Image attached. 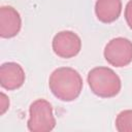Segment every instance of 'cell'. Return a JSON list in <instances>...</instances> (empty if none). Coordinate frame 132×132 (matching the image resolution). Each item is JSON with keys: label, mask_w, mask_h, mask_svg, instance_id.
Returning a JSON list of instances; mask_svg holds the SVG:
<instances>
[{"label": "cell", "mask_w": 132, "mask_h": 132, "mask_svg": "<svg viewBox=\"0 0 132 132\" xmlns=\"http://www.w3.org/2000/svg\"><path fill=\"white\" fill-rule=\"evenodd\" d=\"M104 58L112 66H127L132 61V42L124 37L111 39L105 45Z\"/></svg>", "instance_id": "277c9868"}, {"label": "cell", "mask_w": 132, "mask_h": 132, "mask_svg": "<svg viewBox=\"0 0 132 132\" xmlns=\"http://www.w3.org/2000/svg\"><path fill=\"white\" fill-rule=\"evenodd\" d=\"M52 93L62 101L76 99L82 89L80 74L70 67H60L54 70L48 79Z\"/></svg>", "instance_id": "6da1fadb"}, {"label": "cell", "mask_w": 132, "mask_h": 132, "mask_svg": "<svg viewBox=\"0 0 132 132\" xmlns=\"http://www.w3.org/2000/svg\"><path fill=\"white\" fill-rule=\"evenodd\" d=\"M125 19L129 27L132 29V0H129L125 8Z\"/></svg>", "instance_id": "30bf717a"}, {"label": "cell", "mask_w": 132, "mask_h": 132, "mask_svg": "<svg viewBox=\"0 0 132 132\" xmlns=\"http://www.w3.org/2000/svg\"><path fill=\"white\" fill-rule=\"evenodd\" d=\"M116 128L119 132H132V109L123 110L118 114Z\"/></svg>", "instance_id": "9c48e42d"}, {"label": "cell", "mask_w": 132, "mask_h": 132, "mask_svg": "<svg viewBox=\"0 0 132 132\" xmlns=\"http://www.w3.org/2000/svg\"><path fill=\"white\" fill-rule=\"evenodd\" d=\"M88 82L94 94L102 98L114 97L121 90L119 75L108 67H95L88 74Z\"/></svg>", "instance_id": "7a4b0ae2"}, {"label": "cell", "mask_w": 132, "mask_h": 132, "mask_svg": "<svg viewBox=\"0 0 132 132\" xmlns=\"http://www.w3.org/2000/svg\"><path fill=\"white\" fill-rule=\"evenodd\" d=\"M25 82L23 67L14 62L3 63L0 67V84L6 90H15Z\"/></svg>", "instance_id": "8992f818"}, {"label": "cell", "mask_w": 132, "mask_h": 132, "mask_svg": "<svg viewBox=\"0 0 132 132\" xmlns=\"http://www.w3.org/2000/svg\"><path fill=\"white\" fill-rule=\"evenodd\" d=\"M56 126L51 103L44 99L35 100L29 108L28 129L31 132H48Z\"/></svg>", "instance_id": "3957f363"}, {"label": "cell", "mask_w": 132, "mask_h": 132, "mask_svg": "<svg viewBox=\"0 0 132 132\" xmlns=\"http://www.w3.org/2000/svg\"><path fill=\"white\" fill-rule=\"evenodd\" d=\"M52 45L57 56L68 59L79 53L81 40L79 36L72 31H61L55 35Z\"/></svg>", "instance_id": "5b68a950"}, {"label": "cell", "mask_w": 132, "mask_h": 132, "mask_svg": "<svg viewBox=\"0 0 132 132\" xmlns=\"http://www.w3.org/2000/svg\"><path fill=\"white\" fill-rule=\"evenodd\" d=\"M22 26L20 13L11 6H1L0 8V36L10 38L15 36Z\"/></svg>", "instance_id": "52a82bcc"}, {"label": "cell", "mask_w": 132, "mask_h": 132, "mask_svg": "<svg viewBox=\"0 0 132 132\" xmlns=\"http://www.w3.org/2000/svg\"><path fill=\"white\" fill-rule=\"evenodd\" d=\"M0 96H1V111H0V113L3 114L6 111V109L8 108L9 100H8V98L6 97V95L4 93H1Z\"/></svg>", "instance_id": "8fae6325"}, {"label": "cell", "mask_w": 132, "mask_h": 132, "mask_svg": "<svg viewBox=\"0 0 132 132\" xmlns=\"http://www.w3.org/2000/svg\"><path fill=\"white\" fill-rule=\"evenodd\" d=\"M121 0H97L95 4V12L99 21L103 23L114 22L121 14Z\"/></svg>", "instance_id": "ba28073f"}]
</instances>
